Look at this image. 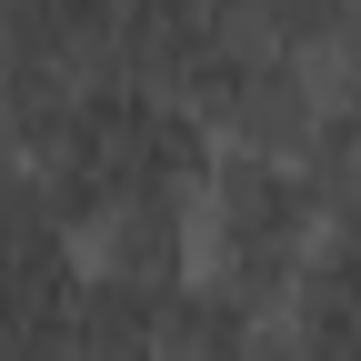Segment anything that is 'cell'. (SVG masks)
<instances>
[{"label": "cell", "instance_id": "1", "mask_svg": "<svg viewBox=\"0 0 361 361\" xmlns=\"http://www.w3.org/2000/svg\"><path fill=\"white\" fill-rule=\"evenodd\" d=\"M11 161H20V180L40 191V211H51L61 231H90V221L141 211V201H191L201 171H211V130L180 111L171 90L130 80V71H101V80H80Z\"/></svg>", "mask_w": 361, "mask_h": 361}, {"label": "cell", "instance_id": "2", "mask_svg": "<svg viewBox=\"0 0 361 361\" xmlns=\"http://www.w3.org/2000/svg\"><path fill=\"white\" fill-rule=\"evenodd\" d=\"M322 180L281 151H211L201 191H191V281L221 291L231 311L271 322V311L291 301V281L311 271L322 251Z\"/></svg>", "mask_w": 361, "mask_h": 361}, {"label": "cell", "instance_id": "3", "mask_svg": "<svg viewBox=\"0 0 361 361\" xmlns=\"http://www.w3.org/2000/svg\"><path fill=\"white\" fill-rule=\"evenodd\" d=\"M261 40H281V51H301V61H322L331 51V40L361 20V0H251V11H241Z\"/></svg>", "mask_w": 361, "mask_h": 361}, {"label": "cell", "instance_id": "4", "mask_svg": "<svg viewBox=\"0 0 361 361\" xmlns=\"http://www.w3.org/2000/svg\"><path fill=\"white\" fill-rule=\"evenodd\" d=\"M322 101H331V121L361 141V20L331 40V51H322Z\"/></svg>", "mask_w": 361, "mask_h": 361}]
</instances>
